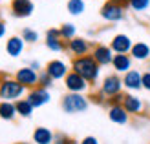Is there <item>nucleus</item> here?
<instances>
[{
    "instance_id": "1",
    "label": "nucleus",
    "mask_w": 150,
    "mask_h": 144,
    "mask_svg": "<svg viewBox=\"0 0 150 144\" xmlns=\"http://www.w3.org/2000/svg\"><path fill=\"white\" fill-rule=\"evenodd\" d=\"M71 70L75 73H79L82 79H84L88 84L90 82H95L99 79V64L95 62V58L92 55H84V57H75L73 58V64H71Z\"/></svg>"
},
{
    "instance_id": "2",
    "label": "nucleus",
    "mask_w": 150,
    "mask_h": 144,
    "mask_svg": "<svg viewBox=\"0 0 150 144\" xmlns=\"http://www.w3.org/2000/svg\"><path fill=\"white\" fill-rule=\"evenodd\" d=\"M24 91H26V88L17 79H6L0 82V98H4V100L13 102L24 95Z\"/></svg>"
},
{
    "instance_id": "3",
    "label": "nucleus",
    "mask_w": 150,
    "mask_h": 144,
    "mask_svg": "<svg viewBox=\"0 0 150 144\" xmlns=\"http://www.w3.org/2000/svg\"><path fill=\"white\" fill-rule=\"evenodd\" d=\"M86 108H88V98L82 93H68L62 98V110L70 115L86 111Z\"/></svg>"
},
{
    "instance_id": "4",
    "label": "nucleus",
    "mask_w": 150,
    "mask_h": 144,
    "mask_svg": "<svg viewBox=\"0 0 150 144\" xmlns=\"http://www.w3.org/2000/svg\"><path fill=\"white\" fill-rule=\"evenodd\" d=\"M101 17L106 22H119V20H123L125 18V6H123V2L108 0V2L101 7Z\"/></svg>"
},
{
    "instance_id": "5",
    "label": "nucleus",
    "mask_w": 150,
    "mask_h": 144,
    "mask_svg": "<svg viewBox=\"0 0 150 144\" xmlns=\"http://www.w3.org/2000/svg\"><path fill=\"white\" fill-rule=\"evenodd\" d=\"M64 84H66V88H68L70 93H84L88 89V86H90L88 82L82 79L79 73H75V71H70L68 75H66Z\"/></svg>"
},
{
    "instance_id": "6",
    "label": "nucleus",
    "mask_w": 150,
    "mask_h": 144,
    "mask_svg": "<svg viewBox=\"0 0 150 144\" xmlns=\"http://www.w3.org/2000/svg\"><path fill=\"white\" fill-rule=\"evenodd\" d=\"M123 89V79H119L117 75H108L106 79L103 80V86H101V91L104 97H115L121 93Z\"/></svg>"
},
{
    "instance_id": "7",
    "label": "nucleus",
    "mask_w": 150,
    "mask_h": 144,
    "mask_svg": "<svg viewBox=\"0 0 150 144\" xmlns=\"http://www.w3.org/2000/svg\"><path fill=\"white\" fill-rule=\"evenodd\" d=\"M15 79H17L24 88H33L35 84H39V73L35 70H31L29 66L28 67H20L17 71V75H15Z\"/></svg>"
},
{
    "instance_id": "8",
    "label": "nucleus",
    "mask_w": 150,
    "mask_h": 144,
    "mask_svg": "<svg viewBox=\"0 0 150 144\" xmlns=\"http://www.w3.org/2000/svg\"><path fill=\"white\" fill-rule=\"evenodd\" d=\"M132 39L128 35H115L114 39H112V44H110V48H112V51L115 53V55H128L130 53V49H132Z\"/></svg>"
},
{
    "instance_id": "9",
    "label": "nucleus",
    "mask_w": 150,
    "mask_h": 144,
    "mask_svg": "<svg viewBox=\"0 0 150 144\" xmlns=\"http://www.w3.org/2000/svg\"><path fill=\"white\" fill-rule=\"evenodd\" d=\"M92 57L95 58V62L99 66H108V64H112V60H114V51H112L110 46H103V44H99V46L93 48Z\"/></svg>"
},
{
    "instance_id": "10",
    "label": "nucleus",
    "mask_w": 150,
    "mask_h": 144,
    "mask_svg": "<svg viewBox=\"0 0 150 144\" xmlns=\"http://www.w3.org/2000/svg\"><path fill=\"white\" fill-rule=\"evenodd\" d=\"M46 73L53 80H59V79H66V75L70 71H68L66 62H62V60H50L48 66H46Z\"/></svg>"
},
{
    "instance_id": "11",
    "label": "nucleus",
    "mask_w": 150,
    "mask_h": 144,
    "mask_svg": "<svg viewBox=\"0 0 150 144\" xmlns=\"http://www.w3.org/2000/svg\"><path fill=\"white\" fill-rule=\"evenodd\" d=\"M50 98H51V95H50V91H48L46 88H35V89H31V91H29V95H28V100L31 102L33 108H40V106L48 104Z\"/></svg>"
},
{
    "instance_id": "12",
    "label": "nucleus",
    "mask_w": 150,
    "mask_h": 144,
    "mask_svg": "<svg viewBox=\"0 0 150 144\" xmlns=\"http://www.w3.org/2000/svg\"><path fill=\"white\" fill-rule=\"evenodd\" d=\"M141 79H143V73H141V71L130 70L128 73H125V77H123V86L126 89H130V91H137V89L143 88Z\"/></svg>"
},
{
    "instance_id": "13",
    "label": "nucleus",
    "mask_w": 150,
    "mask_h": 144,
    "mask_svg": "<svg viewBox=\"0 0 150 144\" xmlns=\"http://www.w3.org/2000/svg\"><path fill=\"white\" fill-rule=\"evenodd\" d=\"M123 108L126 110L128 115H139V113L145 110V104L136 95H125V98H123Z\"/></svg>"
},
{
    "instance_id": "14",
    "label": "nucleus",
    "mask_w": 150,
    "mask_h": 144,
    "mask_svg": "<svg viewBox=\"0 0 150 144\" xmlns=\"http://www.w3.org/2000/svg\"><path fill=\"white\" fill-rule=\"evenodd\" d=\"M11 11L15 17L26 18L33 13V2L31 0H13L11 2Z\"/></svg>"
},
{
    "instance_id": "15",
    "label": "nucleus",
    "mask_w": 150,
    "mask_h": 144,
    "mask_svg": "<svg viewBox=\"0 0 150 144\" xmlns=\"http://www.w3.org/2000/svg\"><path fill=\"white\" fill-rule=\"evenodd\" d=\"M130 57L134 60H139V62H145L150 58V46L146 42H136L130 49Z\"/></svg>"
},
{
    "instance_id": "16",
    "label": "nucleus",
    "mask_w": 150,
    "mask_h": 144,
    "mask_svg": "<svg viewBox=\"0 0 150 144\" xmlns=\"http://www.w3.org/2000/svg\"><path fill=\"white\" fill-rule=\"evenodd\" d=\"M68 49L73 53L75 57H84V55H88V51H90V44H88V40H84V39H71L70 42H68Z\"/></svg>"
},
{
    "instance_id": "17",
    "label": "nucleus",
    "mask_w": 150,
    "mask_h": 144,
    "mask_svg": "<svg viewBox=\"0 0 150 144\" xmlns=\"http://www.w3.org/2000/svg\"><path fill=\"white\" fill-rule=\"evenodd\" d=\"M112 66L117 73H128L132 70V57L130 55H114V60H112Z\"/></svg>"
},
{
    "instance_id": "18",
    "label": "nucleus",
    "mask_w": 150,
    "mask_h": 144,
    "mask_svg": "<svg viewBox=\"0 0 150 144\" xmlns=\"http://www.w3.org/2000/svg\"><path fill=\"white\" fill-rule=\"evenodd\" d=\"M108 117H110L112 122H115V124H126V122H128V119H130V115H128V113H126V110L123 108V104H119V106H110Z\"/></svg>"
},
{
    "instance_id": "19",
    "label": "nucleus",
    "mask_w": 150,
    "mask_h": 144,
    "mask_svg": "<svg viewBox=\"0 0 150 144\" xmlns=\"http://www.w3.org/2000/svg\"><path fill=\"white\" fill-rule=\"evenodd\" d=\"M6 51L9 57H20L24 51V39L22 37H11L6 44Z\"/></svg>"
},
{
    "instance_id": "20",
    "label": "nucleus",
    "mask_w": 150,
    "mask_h": 144,
    "mask_svg": "<svg viewBox=\"0 0 150 144\" xmlns=\"http://www.w3.org/2000/svg\"><path fill=\"white\" fill-rule=\"evenodd\" d=\"M55 140V135L51 133V130H48V128H37V130L33 131V142L35 144H53Z\"/></svg>"
},
{
    "instance_id": "21",
    "label": "nucleus",
    "mask_w": 150,
    "mask_h": 144,
    "mask_svg": "<svg viewBox=\"0 0 150 144\" xmlns=\"http://www.w3.org/2000/svg\"><path fill=\"white\" fill-rule=\"evenodd\" d=\"M17 115H18V113H17V106H15V102H9V100H2V102H0V119L13 120Z\"/></svg>"
},
{
    "instance_id": "22",
    "label": "nucleus",
    "mask_w": 150,
    "mask_h": 144,
    "mask_svg": "<svg viewBox=\"0 0 150 144\" xmlns=\"http://www.w3.org/2000/svg\"><path fill=\"white\" fill-rule=\"evenodd\" d=\"M15 106H17V113L20 117H31V113H33V106H31V102L28 100V98H18L17 102H15Z\"/></svg>"
},
{
    "instance_id": "23",
    "label": "nucleus",
    "mask_w": 150,
    "mask_h": 144,
    "mask_svg": "<svg viewBox=\"0 0 150 144\" xmlns=\"http://www.w3.org/2000/svg\"><path fill=\"white\" fill-rule=\"evenodd\" d=\"M46 46L51 51H62L64 49V44L61 37H46Z\"/></svg>"
},
{
    "instance_id": "24",
    "label": "nucleus",
    "mask_w": 150,
    "mask_h": 144,
    "mask_svg": "<svg viewBox=\"0 0 150 144\" xmlns=\"http://www.w3.org/2000/svg\"><path fill=\"white\" fill-rule=\"evenodd\" d=\"M84 9H86L84 0H68V11L71 15H81Z\"/></svg>"
},
{
    "instance_id": "25",
    "label": "nucleus",
    "mask_w": 150,
    "mask_h": 144,
    "mask_svg": "<svg viewBox=\"0 0 150 144\" xmlns=\"http://www.w3.org/2000/svg\"><path fill=\"white\" fill-rule=\"evenodd\" d=\"M22 39H24V42L35 44L37 40H39V33H37L35 29H31V27H24L22 29Z\"/></svg>"
},
{
    "instance_id": "26",
    "label": "nucleus",
    "mask_w": 150,
    "mask_h": 144,
    "mask_svg": "<svg viewBox=\"0 0 150 144\" xmlns=\"http://www.w3.org/2000/svg\"><path fill=\"white\" fill-rule=\"evenodd\" d=\"M128 6L134 11H146L150 7V0H128Z\"/></svg>"
},
{
    "instance_id": "27",
    "label": "nucleus",
    "mask_w": 150,
    "mask_h": 144,
    "mask_svg": "<svg viewBox=\"0 0 150 144\" xmlns=\"http://www.w3.org/2000/svg\"><path fill=\"white\" fill-rule=\"evenodd\" d=\"M61 39H64V40L75 39V26L73 24H64L61 27Z\"/></svg>"
},
{
    "instance_id": "28",
    "label": "nucleus",
    "mask_w": 150,
    "mask_h": 144,
    "mask_svg": "<svg viewBox=\"0 0 150 144\" xmlns=\"http://www.w3.org/2000/svg\"><path fill=\"white\" fill-rule=\"evenodd\" d=\"M51 82H53V79L46 73V70H44L42 73H39V84H40V88H46L48 89V86H51Z\"/></svg>"
},
{
    "instance_id": "29",
    "label": "nucleus",
    "mask_w": 150,
    "mask_h": 144,
    "mask_svg": "<svg viewBox=\"0 0 150 144\" xmlns=\"http://www.w3.org/2000/svg\"><path fill=\"white\" fill-rule=\"evenodd\" d=\"M141 84H143V89L150 91V71L143 73V79H141Z\"/></svg>"
},
{
    "instance_id": "30",
    "label": "nucleus",
    "mask_w": 150,
    "mask_h": 144,
    "mask_svg": "<svg viewBox=\"0 0 150 144\" xmlns=\"http://www.w3.org/2000/svg\"><path fill=\"white\" fill-rule=\"evenodd\" d=\"M123 98H125V95H115V97H110L108 98V102H110V106H119V104H123Z\"/></svg>"
},
{
    "instance_id": "31",
    "label": "nucleus",
    "mask_w": 150,
    "mask_h": 144,
    "mask_svg": "<svg viewBox=\"0 0 150 144\" xmlns=\"http://www.w3.org/2000/svg\"><path fill=\"white\" fill-rule=\"evenodd\" d=\"M81 144H99V140H97L95 137H84L81 140Z\"/></svg>"
},
{
    "instance_id": "32",
    "label": "nucleus",
    "mask_w": 150,
    "mask_h": 144,
    "mask_svg": "<svg viewBox=\"0 0 150 144\" xmlns=\"http://www.w3.org/2000/svg\"><path fill=\"white\" fill-rule=\"evenodd\" d=\"M46 37H61V29H48Z\"/></svg>"
},
{
    "instance_id": "33",
    "label": "nucleus",
    "mask_w": 150,
    "mask_h": 144,
    "mask_svg": "<svg viewBox=\"0 0 150 144\" xmlns=\"http://www.w3.org/2000/svg\"><path fill=\"white\" fill-rule=\"evenodd\" d=\"M29 67H31V70H35V71H39V70H40V64L37 62V60H33V62L29 64Z\"/></svg>"
},
{
    "instance_id": "34",
    "label": "nucleus",
    "mask_w": 150,
    "mask_h": 144,
    "mask_svg": "<svg viewBox=\"0 0 150 144\" xmlns=\"http://www.w3.org/2000/svg\"><path fill=\"white\" fill-rule=\"evenodd\" d=\"M4 35H6V24H4V22H0V39H2Z\"/></svg>"
},
{
    "instance_id": "35",
    "label": "nucleus",
    "mask_w": 150,
    "mask_h": 144,
    "mask_svg": "<svg viewBox=\"0 0 150 144\" xmlns=\"http://www.w3.org/2000/svg\"><path fill=\"white\" fill-rule=\"evenodd\" d=\"M117 2H123V0H117Z\"/></svg>"
}]
</instances>
